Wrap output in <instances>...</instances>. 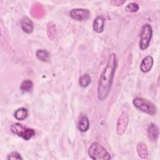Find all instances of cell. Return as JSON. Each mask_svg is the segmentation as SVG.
<instances>
[{
	"instance_id": "6da1fadb",
	"label": "cell",
	"mask_w": 160,
	"mask_h": 160,
	"mask_svg": "<svg viewBox=\"0 0 160 160\" xmlns=\"http://www.w3.org/2000/svg\"><path fill=\"white\" fill-rule=\"evenodd\" d=\"M117 65L116 56L111 53L106 67L101 72L98 86V97L100 101L104 100L109 94Z\"/></svg>"
},
{
	"instance_id": "7a4b0ae2",
	"label": "cell",
	"mask_w": 160,
	"mask_h": 160,
	"mask_svg": "<svg viewBox=\"0 0 160 160\" xmlns=\"http://www.w3.org/2000/svg\"><path fill=\"white\" fill-rule=\"evenodd\" d=\"M88 154L94 160H109L111 159L110 154L105 148L98 142H94L90 145Z\"/></svg>"
},
{
	"instance_id": "3957f363",
	"label": "cell",
	"mask_w": 160,
	"mask_h": 160,
	"mask_svg": "<svg viewBox=\"0 0 160 160\" xmlns=\"http://www.w3.org/2000/svg\"><path fill=\"white\" fill-rule=\"evenodd\" d=\"M132 104L137 109L146 114L152 116L156 113V106L147 99L136 97L133 99Z\"/></svg>"
},
{
	"instance_id": "277c9868",
	"label": "cell",
	"mask_w": 160,
	"mask_h": 160,
	"mask_svg": "<svg viewBox=\"0 0 160 160\" xmlns=\"http://www.w3.org/2000/svg\"><path fill=\"white\" fill-rule=\"evenodd\" d=\"M11 130L12 133L21 137L26 141L29 140L35 135V131L33 129L27 128L18 122L12 124L11 126Z\"/></svg>"
},
{
	"instance_id": "5b68a950",
	"label": "cell",
	"mask_w": 160,
	"mask_h": 160,
	"mask_svg": "<svg viewBox=\"0 0 160 160\" xmlns=\"http://www.w3.org/2000/svg\"><path fill=\"white\" fill-rule=\"evenodd\" d=\"M152 35V29L151 26L148 24H144L141 30L139 48L141 50L146 49L149 46Z\"/></svg>"
},
{
	"instance_id": "8992f818",
	"label": "cell",
	"mask_w": 160,
	"mask_h": 160,
	"mask_svg": "<svg viewBox=\"0 0 160 160\" xmlns=\"http://www.w3.org/2000/svg\"><path fill=\"white\" fill-rule=\"evenodd\" d=\"M129 122V115L126 111H123L119 116L116 126V131L119 135L123 134L128 127Z\"/></svg>"
},
{
	"instance_id": "52a82bcc",
	"label": "cell",
	"mask_w": 160,
	"mask_h": 160,
	"mask_svg": "<svg viewBox=\"0 0 160 160\" xmlns=\"http://www.w3.org/2000/svg\"><path fill=\"white\" fill-rule=\"evenodd\" d=\"M70 16L77 21H86L89 18L90 12L89 10L83 8H76L72 9L69 12Z\"/></svg>"
},
{
	"instance_id": "ba28073f",
	"label": "cell",
	"mask_w": 160,
	"mask_h": 160,
	"mask_svg": "<svg viewBox=\"0 0 160 160\" xmlns=\"http://www.w3.org/2000/svg\"><path fill=\"white\" fill-rule=\"evenodd\" d=\"M159 134V130L158 126L154 123H151L148 129V136L149 140L152 142H156Z\"/></svg>"
},
{
	"instance_id": "9c48e42d",
	"label": "cell",
	"mask_w": 160,
	"mask_h": 160,
	"mask_svg": "<svg viewBox=\"0 0 160 160\" xmlns=\"http://www.w3.org/2000/svg\"><path fill=\"white\" fill-rule=\"evenodd\" d=\"M153 63H154V60H153V58L151 56H147L146 57H144L140 64V69L142 72H149L152 66H153Z\"/></svg>"
},
{
	"instance_id": "30bf717a",
	"label": "cell",
	"mask_w": 160,
	"mask_h": 160,
	"mask_svg": "<svg viewBox=\"0 0 160 160\" xmlns=\"http://www.w3.org/2000/svg\"><path fill=\"white\" fill-rule=\"evenodd\" d=\"M105 19L102 16H97L93 21L92 29L97 33H101L104 31Z\"/></svg>"
},
{
	"instance_id": "8fae6325",
	"label": "cell",
	"mask_w": 160,
	"mask_h": 160,
	"mask_svg": "<svg viewBox=\"0 0 160 160\" xmlns=\"http://www.w3.org/2000/svg\"><path fill=\"white\" fill-rule=\"evenodd\" d=\"M21 27L24 32L27 34H30L33 31L34 23L29 18L24 17L21 20Z\"/></svg>"
},
{
	"instance_id": "7c38bea8",
	"label": "cell",
	"mask_w": 160,
	"mask_h": 160,
	"mask_svg": "<svg viewBox=\"0 0 160 160\" xmlns=\"http://www.w3.org/2000/svg\"><path fill=\"white\" fill-rule=\"evenodd\" d=\"M77 127L78 129L82 132H84L88 130L89 128V121L86 115L81 114L79 116L78 120Z\"/></svg>"
},
{
	"instance_id": "4fadbf2b",
	"label": "cell",
	"mask_w": 160,
	"mask_h": 160,
	"mask_svg": "<svg viewBox=\"0 0 160 160\" xmlns=\"http://www.w3.org/2000/svg\"><path fill=\"white\" fill-rule=\"evenodd\" d=\"M137 152L139 156L142 159H146L148 156V148L146 144L142 141H139L136 146Z\"/></svg>"
},
{
	"instance_id": "5bb4252c",
	"label": "cell",
	"mask_w": 160,
	"mask_h": 160,
	"mask_svg": "<svg viewBox=\"0 0 160 160\" xmlns=\"http://www.w3.org/2000/svg\"><path fill=\"white\" fill-rule=\"evenodd\" d=\"M28 115V109L25 108H20L16 109L14 112V118L19 121H22L25 119Z\"/></svg>"
},
{
	"instance_id": "9a60e30c",
	"label": "cell",
	"mask_w": 160,
	"mask_h": 160,
	"mask_svg": "<svg viewBox=\"0 0 160 160\" xmlns=\"http://www.w3.org/2000/svg\"><path fill=\"white\" fill-rule=\"evenodd\" d=\"M36 57L41 61L48 62L50 60V54L44 49H38L36 52Z\"/></svg>"
},
{
	"instance_id": "2e32d148",
	"label": "cell",
	"mask_w": 160,
	"mask_h": 160,
	"mask_svg": "<svg viewBox=\"0 0 160 160\" xmlns=\"http://www.w3.org/2000/svg\"><path fill=\"white\" fill-rule=\"evenodd\" d=\"M91 82V78L88 74H84L81 78L79 80V84L82 88H86L89 85V84Z\"/></svg>"
},
{
	"instance_id": "e0dca14e",
	"label": "cell",
	"mask_w": 160,
	"mask_h": 160,
	"mask_svg": "<svg viewBox=\"0 0 160 160\" xmlns=\"http://www.w3.org/2000/svg\"><path fill=\"white\" fill-rule=\"evenodd\" d=\"M33 87L32 82L31 80L26 79L22 82L21 84V89L23 92H29L31 91Z\"/></svg>"
},
{
	"instance_id": "ac0fdd59",
	"label": "cell",
	"mask_w": 160,
	"mask_h": 160,
	"mask_svg": "<svg viewBox=\"0 0 160 160\" xmlns=\"http://www.w3.org/2000/svg\"><path fill=\"white\" fill-rule=\"evenodd\" d=\"M139 9V5L136 2H129L127 4L125 8V10L127 12H134L138 11Z\"/></svg>"
},
{
	"instance_id": "d6986e66",
	"label": "cell",
	"mask_w": 160,
	"mask_h": 160,
	"mask_svg": "<svg viewBox=\"0 0 160 160\" xmlns=\"http://www.w3.org/2000/svg\"><path fill=\"white\" fill-rule=\"evenodd\" d=\"M6 159L10 160V159H23V158L21 157V154L18 153V152L14 151L11 152L8 157L6 158Z\"/></svg>"
},
{
	"instance_id": "ffe728a7",
	"label": "cell",
	"mask_w": 160,
	"mask_h": 160,
	"mask_svg": "<svg viewBox=\"0 0 160 160\" xmlns=\"http://www.w3.org/2000/svg\"><path fill=\"white\" fill-rule=\"evenodd\" d=\"M110 4L112 6H121L124 3L126 2V1H121V0H114V1H111Z\"/></svg>"
}]
</instances>
